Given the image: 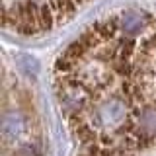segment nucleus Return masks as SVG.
Here are the masks:
<instances>
[{"mask_svg": "<svg viewBox=\"0 0 156 156\" xmlns=\"http://www.w3.org/2000/svg\"><path fill=\"white\" fill-rule=\"evenodd\" d=\"M127 117V104L121 98H109L92 107L86 123L90 125L92 131H104L113 129L119 123H123Z\"/></svg>", "mask_w": 156, "mask_h": 156, "instance_id": "1", "label": "nucleus"}, {"mask_svg": "<svg viewBox=\"0 0 156 156\" xmlns=\"http://www.w3.org/2000/svg\"><path fill=\"white\" fill-rule=\"evenodd\" d=\"M27 131V121L20 111H4L2 115V140L12 143Z\"/></svg>", "mask_w": 156, "mask_h": 156, "instance_id": "2", "label": "nucleus"}]
</instances>
